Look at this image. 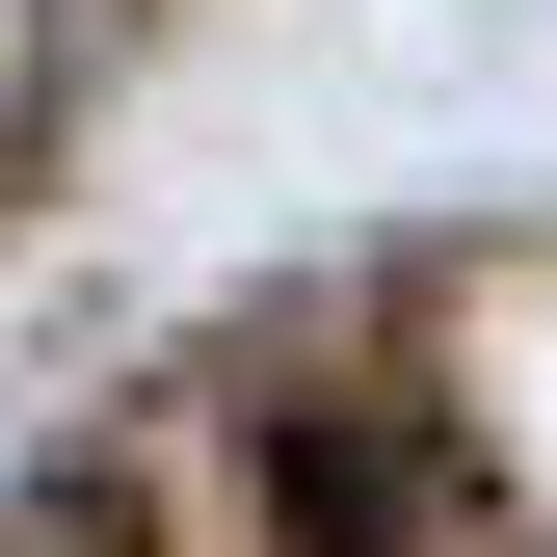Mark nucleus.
I'll use <instances>...</instances> for the list:
<instances>
[{"label":"nucleus","instance_id":"1","mask_svg":"<svg viewBox=\"0 0 557 557\" xmlns=\"http://www.w3.org/2000/svg\"><path fill=\"white\" fill-rule=\"evenodd\" d=\"M293 531H319V557H451V505H425L398 425H293Z\"/></svg>","mask_w":557,"mask_h":557}]
</instances>
